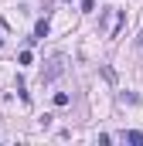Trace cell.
<instances>
[{"instance_id":"2","label":"cell","mask_w":143,"mask_h":146,"mask_svg":"<svg viewBox=\"0 0 143 146\" xmlns=\"http://www.w3.org/2000/svg\"><path fill=\"white\" fill-rule=\"evenodd\" d=\"M48 31H51V24H48V17H41V21L34 24V37L41 41V37H48Z\"/></svg>"},{"instance_id":"7","label":"cell","mask_w":143,"mask_h":146,"mask_svg":"<svg viewBox=\"0 0 143 146\" xmlns=\"http://www.w3.org/2000/svg\"><path fill=\"white\" fill-rule=\"evenodd\" d=\"M0 44H3V41H0Z\"/></svg>"},{"instance_id":"5","label":"cell","mask_w":143,"mask_h":146,"mask_svg":"<svg viewBox=\"0 0 143 146\" xmlns=\"http://www.w3.org/2000/svg\"><path fill=\"white\" fill-rule=\"evenodd\" d=\"M119 102H126V106H133V102H136V95H133V92H119Z\"/></svg>"},{"instance_id":"1","label":"cell","mask_w":143,"mask_h":146,"mask_svg":"<svg viewBox=\"0 0 143 146\" xmlns=\"http://www.w3.org/2000/svg\"><path fill=\"white\" fill-rule=\"evenodd\" d=\"M65 65H68V61H65V54H55V58L48 61V68L41 72V82H55L58 75L65 72Z\"/></svg>"},{"instance_id":"3","label":"cell","mask_w":143,"mask_h":146,"mask_svg":"<svg viewBox=\"0 0 143 146\" xmlns=\"http://www.w3.org/2000/svg\"><path fill=\"white\" fill-rule=\"evenodd\" d=\"M123 139L133 143V146H143V133H140V129H130V133H123Z\"/></svg>"},{"instance_id":"6","label":"cell","mask_w":143,"mask_h":146,"mask_svg":"<svg viewBox=\"0 0 143 146\" xmlns=\"http://www.w3.org/2000/svg\"><path fill=\"white\" fill-rule=\"evenodd\" d=\"M82 10H85V14H92V10H96V0H82Z\"/></svg>"},{"instance_id":"8","label":"cell","mask_w":143,"mask_h":146,"mask_svg":"<svg viewBox=\"0 0 143 146\" xmlns=\"http://www.w3.org/2000/svg\"><path fill=\"white\" fill-rule=\"evenodd\" d=\"M68 3H72V0H68Z\"/></svg>"},{"instance_id":"4","label":"cell","mask_w":143,"mask_h":146,"mask_svg":"<svg viewBox=\"0 0 143 146\" xmlns=\"http://www.w3.org/2000/svg\"><path fill=\"white\" fill-rule=\"evenodd\" d=\"M68 102H72L68 92H55V106H58V109H61V106H68Z\"/></svg>"}]
</instances>
